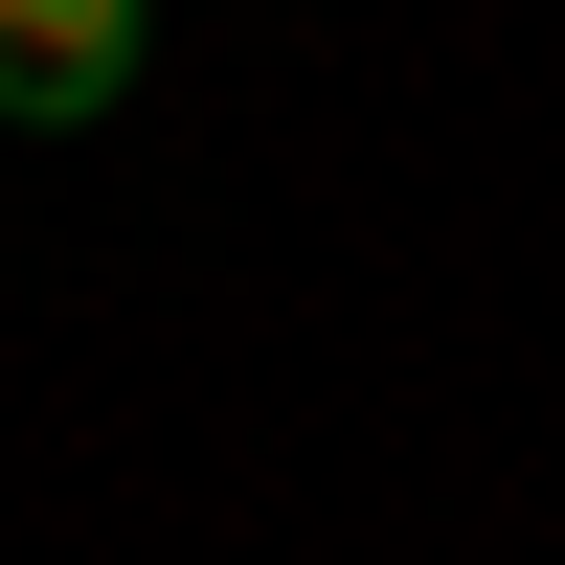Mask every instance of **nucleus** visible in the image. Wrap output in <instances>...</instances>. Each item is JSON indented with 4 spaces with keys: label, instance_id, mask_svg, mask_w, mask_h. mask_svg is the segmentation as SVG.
Here are the masks:
<instances>
[{
    "label": "nucleus",
    "instance_id": "nucleus-1",
    "mask_svg": "<svg viewBox=\"0 0 565 565\" xmlns=\"http://www.w3.org/2000/svg\"><path fill=\"white\" fill-rule=\"evenodd\" d=\"M159 68V0H0V136H90Z\"/></svg>",
    "mask_w": 565,
    "mask_h": 565
}]
</instances>
